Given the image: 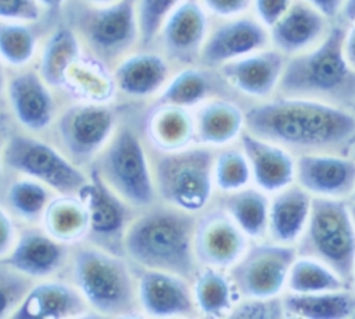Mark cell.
<instances>
[{"mask_svg": "<svg viewBox=\"0 0 355 319\" xmlns=\"http://www.w3.org/2000/svg\"><path fill=\"white\" fill-rule=\"evenodd\" d=\"M245 129L291 151L351 155L355 117L343 105L298 96L276 94L245 107Z\"/></svg>", "mask_w": 355, "mask_h": 319, "instance_id": "cell-1", "label": "cell"}, {"mask_svg": "<svg viewBox=\"0 0 355 319\" xmlns=\"http://www.w3.org/2000/svg\"><path fill=\"white\" fill-rule=\"evenodd\" d=\"M196 216L161 201L137 211L123 237L125 257L135 266L172 272L191 282L200 266L194 252Z\"/></svg>", "mask_w": 355, "mask_h": 319, "instance_id": "cell-2", "label": "cell"}, {"mask_svg": "<svg viewBox=\"0 0 355 319\" xmlns=\"http://www.w3.org/2000/svg\"><path fill=\"white\" fill-rule=\"evenodd\" d=\"M345 25L331 24L312 49L287 57L277 94L316 98L348 108L355 98V71L344 51Z\"/></svg>", "mask_w": 355, "mask_h": 319, "instance_id": "cell-3", "label": "cell"}, {"mask_svg": "<svg viewBox=\"0 0 355 319\" xmlns=\"http://www.w3.org/2000/svg\"><path fill=\"white\" fill-rule=\"evenodd\" d=\"M69 264L72 284L96 315L141 316L135 266L126 257L89 243L71 251Z\"/></svg>", "mask_w": 355, "mask_h": 319, "instance_id": "cell-4", "label": "cell"}, {"mask_svg": "<svg viewBox=\"0 0 355 319\" xmlns=\"http://www.w3.org/2000/svg\"><path fill=\"white\" fill-rule=\"evenodd\" d=\"M158 201L190 214H200L215 198V148L193 144L178 151L148 148Z\"/></svg>", "mask_w": 355, "mask_h": 319, "instance_id": "cell-5", "label": "cell"}, {"mask_svg": "<svg viewBox=\"0 0 355 319\" xmlns=\"http://www.w3.org/2000/svg\"><path fill=\"white\" fill-rule=\"evenodd\" d=\"M103 180L130 207L140 211L158 201L148 146L141 126L118 122L111 139L94 158Z\"/></svg>", "mask_w": 355, "mask_h": 319, "instance_id": "cell-6", "label": "cell"}, {"mask_svg": "<svg viewBox=\"0 0 355 319\" xmlns=\"http://www.w3.org/2000/svg\"><path fill=\"white\" fill-rule=\"evenodd\" d=\"M295 250L297 255L315 258L331 268L351 287L355 226L348 200L312 197L309 218Z\"/></svg>", "mask_w": 355, "mask_h": 319, "instance_id": "cell-7", "label": "cell"}, {"mask_svg": "<svg viewBox=\"0 0 355 319\" xmlns=\"http://www.w3.org/2000/svg\"><path fill=\"white\" fill-rule=\"evenodd\" d=\"M67 17L69 26L103 64L123 58L139 43L135 0H118L103 7L73 1L67 8Z\"/></svg>", "mask_w": 355, "mask_h": 319, "instance_id": "cell-8", "label": "cell"}, {"mask_svg": "<svg viewBox=\"0 0 355 319\" xmlns=\"http://www.w3.org/2000/svg\"><path fill=\"white\" fill-rule=\"evenodd\" d=\"M3 164L17 173L44 183L57 194H76L89 178L61 150L31 133L10 135Z\"/></svg>", "mask_w": 355, "mask_h": 319, "instance_id": "cell-9", "label": "cell"}, {"mask_svg": "<svg viewBox=\"0 0 355 319\" xmlns=\"http://www.w3.org/2000/svg\"><path fill=\"white\" fill-rule=\"evenodd\" d=\"M295 257V245L269 239L252 240L227 273L240 298L280 297Z\"/></svg>", "mask_w": 355, "mask_h": 319, "instance_id": "cell-10", "label": "cell"}, {"mask_svg": "<svg viewBox=\"0 0 355 319\" xmlns=\"http://www.w3.org/2000/svg\"><path fill=\"white\" fill-rule=\"evenodd\" d=\"M118 122L115 110L107 103H78L60 114L54 133L61 151L82 166L94 161Z\"/></svg>", "mask_w": 355, "mask_h": 319, "instance_id": "cell-11", "label": "cell"}, {"mask_svg": "<svg viewBox=\"0 0 355 319\" xmlns=\"http://www.w3.org/2000/svg\"><path fill=\"white\" fill-rule=\"evenodd\" d=\"M89 214L87 236L92 244L123 255V237L137 209L119 197L92 165L87 180L76 191Z\"/></svg>", "mask_w": 355, "mask_h": 319, "instance_id": "cell-12", "label": "cell"}, {"mask_svg": "<svg viewBox=\"0 0 355 319\" xmlns=\"http://www.w3.org/2000/svg\"><path fill=\"white\" fill-rule=\"evenodd\" d=\"M252 240L215 201L196 216L194 252L200 266L227 270Z\"/></svg>", "mask_w": 355, "mask_h": 319, "instance_id": "cell-13", "label": "cell"}, {"mask_svg": "<svg viewBox=\"0 0 355 319\" xmlns=\"http://www.w3.org/2000/svg\"><path fill=\"white\" fill-rule=\"evenodd\" d=\"M209 26L201 3L183 0L165 19L155 42L173 68L197 65Z\"/></svg>", "mask_w": 355, "mask_h": 319, "instance_id": "cell-14", "label": "cell"}, {"mask_svg": "<svg viewBox=\"0 0 355 319\" xmlns=\"http://www.w3.org/2000/svg\"><path fill=\"white\" fill-rule=\"evenodd\" d=\"M135 272L140 315L151 318L198 316L189 279L172 272L139 266H135Z\"/></svg>", "mask_w": 355, "mask_h": 319, "instance_id": "cell-15", "label": "cell"}, {"mask_svg": "<svg viewBox=\"0 0 355 319\" xmlns=\"http://www.w3.org/2000/svg\"><path fill=\"white\" fill-rule=\"evenodd\" d=\"M269 46V29L257 17L243 14L220 18L209 26L198 64L218 69L226 62Z\"/></svg>", "mask_w": 355, "mask_h": 319, "instance_id": "cell-16", "label": "cell"}, {"mask_svg": "<svg viewBox=\"0 0 355 319\" xmlns=\"http://www.w3.org/2000/svg\"><path fill=\"white\" fill-rule=\"evenodd\" d=\"M286 61L283 53L269 46L226 62L218 71L234 93L258 103L277 94Z\"/></svg>", "mask_w": 355, "mask_h": 319, "instance_id": "cell-17", "label": "cell"}, {"mask_svg": "<svg viewBox=\"0 0 355 319\" xmlns=\"http://www.w3.org/2000/svg\"><path fill=\"white\" fill-rule=\"evenodd\" d=\"M295 183L313 198L349 200L355 187V158L336 153L297 155Z\"/></svg>", "mask_w": 355, "mask_h": 319, "instance_id": "cell-18", "label": "cell"}, {"mask_svg": "<svg viewBox=\"0 0 355 319\" xmlns=\"http://www.w3.org/2000/svg\"><path fill=\"white\" fill-rule=\"evenodd\" d=\"M71 257V245L53 239L42 227H26L18 233L10 252L0 261L14 270L33 279H50Z\"/></svg>", "mask_w": 355, "mask_h": 319, "instance_id": "cell-19", "label": "cell"}, {"mask_svg": "<svg viewBox=\"0 0 355 319\" xmlns=\"http://www.w3.org/2000/svg\"><path fill=\"white\" fill-rule=\"evenodd\" d=\"M251 169L252 184L269 196L295 182L297 157L268 139L257 136L247 129L239 139Z\"/></svg>", "mask_w": 355, "mask_h": 319, "instance_id": "cell-20", "label": "cell"}, {"mask_svg": "<svg viewBox=\"0 0 355 319\" xmlns=\"http://www.w3.org/2000/svg\"><path fill=\"white\" fill-rule=\"evenodd\" d=\"M331 22L305 0H293L286 12L270 26V46L286 57L316 46L329 32Z\"/></svg>", "mask_w": 355, "mask_h": 319, "instance_id": "cell-21", "label": "cell"}, {"mask_svg": "<svg viewBox=\"0 0 355 319\" xmlns=\"http://www.w3.org/2000/svg\"><path fill=\"white\" fill-rule=\"evenodd\" d=\"M90 308L72 283L42 279L33 283L11 313L14 319H62L89 315Z\"/></svg>", "mask_w": 355, "mask_h": 319, "instance_id": "cell-22", "label": "cell"}, {"mask_svg": "<svg viewBox=\"0 0 355 319\" xmlns=\"http://www.w3.org/2000/svg\"><path fill=\"white\" fill-rule=\"evenodd\" d=\"M47 86L33 71L17 74L8 82L7 94L12 117L29 133H40L54 121L55 103Z\"/></svg>", "mask_w": 355, "mask_h": 319, "instance_id": "cell-23", "label": "cell"}, {"mask_svg": "<svg viewBox=\"0 0 355 319\" xmlns=\"http://www.w3.org/2000/svg\"><path fill=\"white\" fill-rule=\"evenodd\" d=\"M173 74L172 64L159 51H139L125 55L114 71L116 89L135 100L155 98Z\"/></svg>", "mask_w": 355, "mask_h": 319, "instance_id": "cell-24", "label": "cell"}, {"mask_svg": "<svg viewBox=\"0 0 355 319\" xmlns=\"http://www.w3.org/2000/svg\"><path fill=\"white\" fill-rule=\"evenodd\" d=\"M232 87L225 82L218 69L200 64L178 68L154 103L172 104L194 110L215 97H230Z\"/></svg>", "mask_w": 355, "mask_h": 319, "instance_id": "cell-25", "label": "cell"}, {"mask_svg": "<svg viewBox=\"0 0 355 319\" xmlns=\"http://www.w3.org/2000/svg\"><path fill=\"white\" fill-rule=\"evenodd\" d=\"M196 144L219 148L237 143L245 130V107L232 97H215L193 110Z\"/></svg>", "mask_w": 355, "mask_h": 319, "instance_id": "cell-26", "label": "cell"}, {"mask_svg": "<svg viewBox=\"0 0 355 319\" xmlns=\"http://www.w3.org/2000/svg\"><path fill=\"white\" fill-rule=\"evenodd\" d=\"M141 133L148 148L162 153L196 144L193 110L153 103L141 121Z\"/></svg>", "mask_w": 355, "mask_h": 319, "instance_id": "cell-27", "label": "cell"}, {"mask_svg": "<svg viewBox=\"0 0 355 319\" xmlns=\"http://www.w3.org/2000/svg\"><path fill=\"white\" fill-rule=\"evenodd\" d=\"M311 207L312 196L295 182L270 194L266 239L295 245L308 222Z\"/></svg>", "mask_w": 355, "mask_h": 319, "instance_id": "cell-28", "label": "cell"}, {"mask_svg": "<svg viewBox=\"0 0 355 319\" xmlns=\"http://www.w3.org/2000/svg\"><path fill=\"white\" fill-rule=\"evenodd\" d=\"M214 201L220 205L250 240H262L268 234L270 196L254 184L236 191L216 193Z\"/></svg>", "mask_w": 355, "mask_h": 319, "instance_id": "cell-29", "label": "cell"}, {"mask_svg": "<svg viewBox=\"0 0 355 319\" xmlns=\"http://www.w3.org/2000/svg\"><path fill=\"white\" fill-rule=\"evenodd\" d=\"M191 290L198 316L227 318L240 300L227 270L219 268L198 266Z\"/></svg>", "mask_w": 355, "mask_h": 319, "instance_id": "cell-30", "label": "cell"}, {"mask_svg": "<svg viewBox=\"0 0 355 319\" xmlns=\"http://www.w3.org/2000/svg\"><path fill=\"white\" fill-rule=\"evenodd\" d=\"M286 318L347 319L355 318V291L351 287L338 290L297 294L284 291Z\"/></svg>", "mask_w": 355, "mask_h": 319, "instance_id": "cell-31", "label": "cell"}, {"mask_svg": "<svg viewBox=\"0 0 355 319\" xmlns=\"http://www.w3.org/2000/svg\"><path fill=\"white\" fill-rule=\"evenodd\" d=\"M42 227L53 239L76 244L87 236L89 214L76 194L54 196L42 215Z\"/></svg>", "mask_w": 355, "mask_h": 319, "instance_id": "cell-32", "label": "cell"}, {"mask_svg": "<svg viewBox=\"0 0 355 319\" xmlns=\"http://www.w3.org/2000/svg\"><path fill=\"white\" fill-rule=\"evenodd\" d=\"M80 58L79 40L71 26H58L47 39L39 64V75L54 87L65 83L71 65Z\"/></svg>", "mask_w": 355, "mask_h": 319, "instance_id": "cell-33", "label": "cell"}, {"mask_svg": "<svg viewBox=\"0 0 355 319\" xmlns=\"http://www.w3.org/2000/svg\"><path fill=\"white\" fill-rule=\"evenodd\" d=\"M349 287L331 268L323 262L297 255L288 270L286 291L297 294L322 293Z\"/></svg>", "mask_w": 355, "mask_h": 319, "instance_id": "cell-34", "label": "cell"}, {"mask_svg": "<svg viewBox=\"0 0 355 319\" xmlns=\"http://www.w3.org/2000/svg\"><path fill=\"white\" fill-rule=\"evenodd\" d=\"M53 193L44 183L24 176L8 186L6 202L11 214L28 223H36L42 219L44 208L54 197Z\"/></svg>", "mask_w": 355, "mask_h": 319, "instance_id": "cell-35", "label": "cell"}, {"mask_svg": "<svg viewBox=\"0 0 355 319\" xmlns=\"http://www.w3.org/2000/svg\"><path fill=\"white\" fill-rule=\"evenodd\" d=\"M214 184L216 193L236 191L252 184L250 164L239 141L215 148Z\"/></svg>", "mask_w": 355, "mask_h": 319, "instance_id": "cell-36", "label": "cell"}, {"mask_svg": "<svg viewBox=\"0 0 355 319\" xmlns=\"http://www.w3.org/2000/svg\"><path fill=\"white\" fill-rule=\"evenodd\" d=\"M79 60L68 69L64 86L72 93L85 97L87 103H108L116 89L114 78L108 76L101 67V61L89 67H79Z\"/></svg>", "mask_w": 355, "mask_h": 319, "instance_id": "cell-37", "label": "cell"}, {"mask_svg": "<svg viewBox=\"0 0 355 319\" xmlns=\"http://www.w3.org/2000/svg\"><path fill=\"white\" fill-rule=\"evenodd\" d=\"M36 49V33L31 26L0 21V57L10 65L22 67Z\"/></svg>", "mask_w": 355, "mask_h": 319, "instance_id": "cell-38", "label": "cell"}, {"mask_svg": "<svg viewBox=\"0 0 355 319\" xmlns=\"http://www.w3.org/2000/svg\"><path fill=\"white\" fill-rule=\"evenodd\" d=\"M183 0H139L136 4L139 24V43L150 47L155 43L159 29L169 14Z\"/></svg>", "mask_w": 355, "mask_h": 319, "instance_id": "cell-39", "label": "cell"}, {"mask_svg": "<svg viewBox=\"0 0 355 319\" xmlns=\"http://www.w3.org/2000/svg\"><path fill=\"white\" fill-rule=\"evenodd\" d=\"M33 283V279L0 261V318L11 316Z\"/></svg>", "mask_w": 355, "mask_h": 319, "instance_id": "cell-40", "label": "cell"}, {"mask_svg": "<svg viewBox=\"0 0 355 319\" xmlns=\"http://www.w3.org/2000/svg\"><path fill=\"white\" fill-rule=\"evenodd\" d=\"M229 318H286L283 298H240Z\"/></svg>", "mask_w": 355, "mask_h": 319, "instance_id": "cell-41", "label": "cell"}, {"mask_svg": "<svg viewBox=\"0 0 355 319\" xmlns=\"http://www.w3.org/2000/svg\"><path fill=\"white\" fill-rule=\"evenodd\" d=\"M39 17L36 0H0V19L36 21Z\"/></svg>", "mask_w": 355, "mask_h": 319, "instance_id": "cell-42", "label": "cell"}, {"mask_svg": "<svg viewBox=\"0 0 355 319\" xmlns=\"http://www.w3.org/2000/svg\"><path fill=\"white\" fill-rule=\"evenodd\" d=\"M207 12L218 18L243 15L252 6V0H198Z\"/></svg>", "mask_w": 355, "mask_h": 319, "instance_id": "cell-43", "label": "cell"}, {"mask_svg": "<svg viewBox=\"0 0 355 319\" xmlns=\"http://www.w3.org/2000/svg\"><path fill=\"white\" fill-rule=\"evenodd\" d=\"M293 0H252L255 17L270 28L290 7Z\"/></svg>", "mask_w": 355, "mask_h": 319, "instance_id": "cell-44", "label": "cell"}, {"mask_svg": "<svg viewBox=\"0 0 355 319\" xmlns=\"http://www.w3.org/2000/svg\"><path fill=\"white\" fill-rule=\"evenodd\" d=\"M17 236L18 232L10 212L0 205V259L10 252Z\"/></svg>", "mask_w": 355, "mask_h": 319, "instance_id": "cell-45", "label": "cell"}, {"mask_svg": "<svg viewBox=\"0 0 355 319\" xmlns=\"http://www.w3.org/2000/svg\"><path fill=\"white\" fill-rule=\"evenodd\" d=\"M305 1L309 3L313 8H316L329 21H333L337 17H340V12L345 0H305Z\"/></svg>", "mask_w": 355, "mask_h": 319, "instance_id": "cell-46", "label": "cell"}, {"mask_svg": "<svg viewBox=\"0 0 355 319\" xmlns=\"http://www.w3.org/2000/svg\"><path fill=\"white\" fill-rule=\"evenodd\" d=\"M343 51L348 65L355 71V19L345 25V32L343 39Z\"/></svg>", "mask_w": 355, "mask_h": 319, "instance_id": "cell-47", "label": "cell"}, {"mask_svg": "<svg viewBox=\"0 0 355 319\" xmlns=\"http://www.w3.org/2000/svg\"><path fill=\"white\" fill-rule=\"evenodd\" d=\"M10 129H8V117L4 112H0V178L3 175V153H4V146L7 143V139L10 137Z\"/></svg>", "mask_w": 355, "mask_h": 319, "instance_id": "cell-48", "label": "cell"}, {"mask_svg": "<svg viewBox=\"0 0 355 319\" xmlns=\"http://www.w3.org/2000/svg\"><path fill=\"white\" fill-rule=\"evenodd\" d=\"M340 17L347 24L355 19V0H345L344 1Z\"/></svg>", "mask_w": 355, "mask_h": 319, "instance_id": "cell-49", "label": "cell"}, {"mask_svg": "<svg viewBox=\"0 0 355 319\" xmlns=\"http://www.w3.org/2000/svg\"><path fill=\"white\" fill-rule=\"evenodd\" d=\"M39 1L51 11H58L64 3V0H39Z\"/></svg>", "mask_w": 355, "mask_h": 319, "instance_id": "cell-50", "label": "cell"}, {"mask_svg": "<svg viewBox=\"0 0 355 319\" xmlns=\"http://www.w3.org/2000/svg\"><path fill=\"white\" fill-rule=\"evenodd\" d=\"M348 208H349V214H351V218H352V222L355 226V201L348 200Z\"/></svg>", "mask_w": 355, "mask_h": 319, "instance_id": "cell-51", "label": "cell"}, {"mask_svg": "<svg viewBox=\"0 0 355 319\" xmlns=\"http://www.w3.org/2000/svg\"><path fill=\"white\" fill-rule=\"evenodd\" d=\"M3 89H4V75H3V69H1V64H0V98L3 94Z\"/></svg>", "mask_w": 355, "mask_h": 319, "instance_id": "cell-52", "label": "cell"}, {"mask_svg": "<svg viewBox=\"0 0 355 319\" xmlns=\"http://www.w3.org/2000/svg\"><path fill=\"white\" fill-rule=\"evenodd\" d=\"M351 288L355 291V262H354V268H352V276H351Z\"/></svg>", "mask_w": 355, "mask_h": 319, "instance_id": "cell-53", "label": "cell"}, {"mask_svg": "<svg viewBox=\"0 0 355 319\" xmlns=\"http://www.w3.org/2000/svg\"><path fill=\"white\" fill-rule=\"evenodd\" d=\"M348 110L352 112V115L355 117V98L348 104Z\"/></svg>", "mask_w": 355, "mask_h": 319, "instance_id": "cell-54", "label": "cell"}, {"mask_svg": "<svg viewBox=\"0 0 355 319\" xmlns=\"http://www.w3.org/2000/svg\"><path fill=\"white\" fill-rule=\"evenodd\" d=\"M90 1L100 3V4H110V3H114V1H118V0H90Z\"/></svg>", "mask_w": 355, "mask_h": 319, "instance_id": "cell-55", "label": "cell"}, {"mask_svg": "<svg viewBox=\"0 0 355 319\" xmlns=\"http://www.w3.org/2000/svg\"><path fill=\"white\" fill-rule=\"evenodd\" d=\"M349 201H355V187H354V190H352V194H351V197H349Z\"/></svg>", "mask_w": 355, "mask_h": 319, "instance_id": "cell-56", "label": "cell"}, {"mask_svg": "<svg viewBox=\"0 0 355 319\" xmlns=\"http://www.w3.org/2000/svg\"><path fill=\"white\" fill-rule=\"evenodd\" d=\"M351 155L355 158V146H354V148H352V151H351Z\"/></svg>", "mask_w": 355, "mask_h": 319, "instance_id": "cell-57", "label": "cell"}]
</instances>
